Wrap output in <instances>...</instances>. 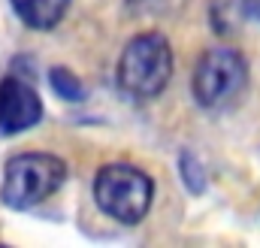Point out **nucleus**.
<instances>
[{"label": "nucleus", "mask_w": 260, "mask_h": 248, "mask_svg": "<svg viewBox=\"0 0 260 248\" xmlns=\"http://www.w3.org/2000/svg\"><path fill=\"white\" fill-rule=\"evenodd\" d=\"M67 179V164L55 154L30 151V154H15L3 167V185L0 200L3 206L24 212L49 200L55 191H61Z\"/></svg>", "instance_id": "nucleus-1"}, {"label": "nucleus", "mask_w": 260, "mask_h": 248, "mask_svg": "<svg viewBox=\"0 0 260 248\" xmlns=\"http://www.w3.org/2000/svg\"><path fill=\"white\" fill-rule=\"evenodd\" d=\"M173 79V49L164 34L133 37L118 58V85L130 97L148 100L157 97Z\"/></svg>", "instance_id": "nucleus-2"}, {"label": "nucleus", "mask_w": 260, "mask_h": 248, "mask_svg": "<svg viewBox=\"0 0 260 248\" xmlns=\"http://www.w3.org/2000/svg\"><path fill=\"white\" fill-rule=\"evenodd\" d=\"M94 200L103 215L118 224H136L148 215L154 182L145 170L130 164H106L94 176Z\"/></svg>", "instance_id": "nucleus-3"}, {"label": "nucleus", "mask_w": 260, "mask_h": 248, "mask_svg": "<svg viewBox=\"0 0 260 248\" xmlns=\"http://www.w3.org/2000/svg\"><path fill=\"white\" fill-rule=\"evenodd\" d=\"M245 79H248V64L239 52L212 49L197 61L191 91L203 109H218L245 88Z\"/></svg>", "instance_id": "nucleus-4"}, {"label": "nucleus", "mask_w": 260, "mask_h": 248, "mask_svg": "<svg viewBox=\"0 0 260 248\" xmlns=\"http://www.w3.org/2000/svg\"><path fill=\"white\" fill-rule=\"evenodd\" d=\"M43 118V100L18 76H6L0 82V130L3 133H24Z\"/></svg>", "instance_id": "nucleus-5"}, {"label": "nucleus", "mask_w": 260, "mask_h": 248, "mask_svg": "<svg viewBox=\"0 0 260 248\" xmlns=\"http://www.w3.org/2000/svg\"><path fill=\"white\" fill-rule=\"evenodd\" d=\"M12 12L30 30H52L64 21L70 0H9Z\"/></svg>", "instance_id": "nucleus-6"}, {"label": "nucleus", "mask_w": 260, "mask_h": 248, "mask_svg": "<svg viewBox=\"0 0 260 248\" xmlns=\"http://www.w3.org/2000/svg\"><path fill=\"white\" fill-rule=\"evenodd\" d=\"M248 18H251L248 0H212V3H209V21H212V30L221 34V37L236 34Z\"/></svg>", "instance_id": "nucleus-7"}, {"label": "nucleus", "mask_w": 260, "mask_h": 248, "mask_svg": "<svg viewBox=\"0 0 260 248\" xmlns=\"http://www.w3.org/2000/svg\"><path fill=\"white\" fill-rule=\"evenodd\" d=\"M49 82H52V91L67 100V103H79L82 97H85V85H82V79L73 73V70H67V67H55L52 73H49Z\"/></svg>", "instance_id": "nucleus-8"}, {"label": "nucleus", "mask_w": 260, "mask_h": 248, "mask_svg": "<svg viewBox=\"0 0 260 248\" xmlns=\"http://www.w3.org/2000/svg\"><path fill=\"white\" fill-rule=\"evenodd\" d=\"M133 15H176L188 0H124Z\"/></svg>", "instance_id": "nucleus-9"}, {"label": "nucleus", "mask_w": 260, "mask_h": 248, "mask_svg": "<svg viewBox=\"0 0 260 248\" xmlns=\"http://www.w3.org/2000/svg\"><path fill=\"white\" fill-rule=\"evenodd\" d=\"M179 173H182V182L188 185L191 194H203V191H206V173H203V164L197 161L191 151H182V158H179Z\"/></svg>", "instance_id": "nucleus-10"}, {"label": "nucleus", "mask_w": 260, "mask_h": 248, "mask_svg": "<svg viewBox=\"0 0 260 248\" xmlns=\"http://www.w3.org/2000/svg\"><path fill=\"white\" fill-rule=\"evenodd\" d=\"M248 9H251V18L260 21V0H248Z\"/></svg>", "instance_id": "nucleus-11"}]
</instances>
